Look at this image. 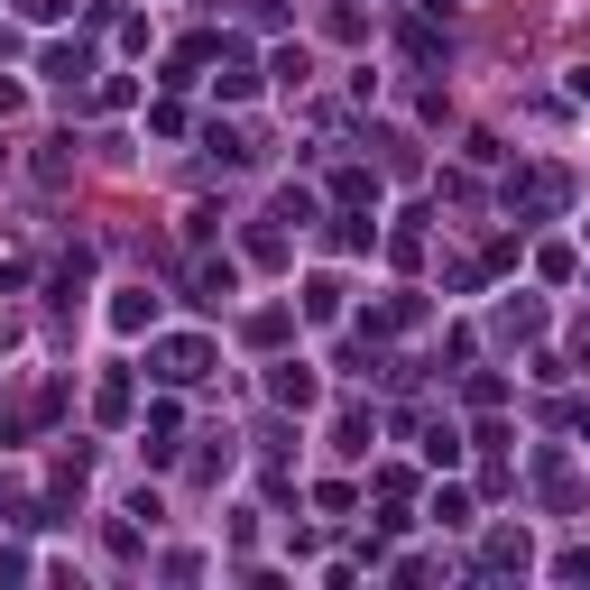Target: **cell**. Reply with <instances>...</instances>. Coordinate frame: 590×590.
<instances>
[{"mask_svg": "<svg viewBox=\"0 0 590 590\" xmlns=\"http://www.w3.org/2000/svg\"><path fill=\"white\" fill-rule=\"evenodd\" d=\"M572 93H581V101H590V65H581V74H572Z\"/></svg>", "mask_w": 590, "mask_h": 590, "instance_id": "13", "label": "cell"}, {"mask_svg": "<svg viewBox=\"0 0 590 590\" xmlns=\"http://www.w3.org/2000/svg\"><path fill=\"white\" fill-rule=\"evenodd\" d=\"M490 562L498 572H526V535H490Z\"/></svg>", "mask_w": 590, "mask_h": 590, "instance_id": "10", "label": "cell"}, {"mask_svg": "<svg viewBox=\"0 0 590 590\" xmlns=\"http://www.w3.org/2000/svg\"><path fill=\"white\" fill-rule=\"evenodd\" d=\"M268 397H277V406H314L323 388H314V369H304V361H277V369H268Z\"/></svg>", "mask_w": 590, "mask_h": 590, "instance_id": "3", "label": "cell"}, {"mask_svg": "<svg viewBox=\"0 0 590 590\" xmlns=\"http://www.w3.org/2000/svg\"><path fill=\"white\" fill-rule=\"evenodd\" d=\"M304 314H314V323L342 314V277H314V287H304Z\"/></svg>", "mask_w": 590, "mask_h": 590, "instance_id": "6", "label": "cell"}, {"mask_svg": "<svg viewBox=\"0 0 590 590\" xmlns=\"http://www.w3.org/2000/svg\"><path fill=\"white\" fill-rule=\"evenodd\" d=\"M562 194H572V185H562L554 167H535V175H517V185H507V203H517V213H554Z\"/></svg>", "mask_w": 590, "mask_h": 590, "instance_id": "2", "label": "cell"}, {"mask_svg": "<svg viewBox=\"0 0 590 590\" xmlns=\"http://www.w3.org/2000/svg\"><path fill=\"white\" fill-rule=\"evenodd\" d=\"M230 296H240V268H230V259H203V304H230Z\"/></svg>", "mask_w": 590, "mask_h": 590, "instance_id": "5", "label": "cell"}, {"mask_svg": "<svg viewBox=\"0 0 590 590\" xmlns=\"http://www.w3.org/2000/svg\"><path fill=\"white\" fill-rule=\"evenodd\" d=\"M148 323H158V296H148V287H120V296H111V332H148Z\"/></svg>", "mask_w": 590, "mask_h": 590, "instance_id": "4", "label": "cell"}, {"mask_svg": "<svg viewBox=\"0 0 590 590\" xmlns=\"http://www.w3.org/2000/svg\"><path fill=\"white\" fill-rule=\"evenodd\" d=\"M554 581H590V545H572V554H554Z\"/></svg>", "mask_w": 590, "mask_h": 590, "instance_id": "11", "label": "cell"}, {"mask_svg": "<svg viewBox=\"0 0 590 590\" xmlns=\"http://www.w3.org/2000/svg\"><path fill=\"white\" fill-rule=\"evenodd\" d=\"M425 461H433V471H452V461H461V433L433 425V433H425Z\"/></svg>", "mask_w": 590, "mask_h": 590, "instance_id": "7", "label": "cell"}, {"mask_svg": "<svg viewBox=\"0 0 590 590\" xmlns=\"http://www.w3.org/2000/svg\"><path fill=\"white\" fill-rule=\"evenodd\" d=\"M0 37H10V29H0Z\"/></svg>", "mask_w": 590, "mask_h": 590, "instance_id": "14", "label": "cell"}, {"mask_svg": "<svg viewBox=\"0 0 590 590\" xmlns=\"http://www.w3.org/2000/svg\"><path fill=\"white\" fill-rule=\"evenodd\" d=\"M19 10H29V19H65V0H19Z\"/></svg>", "mask_w": 590, "mask_h": 590, "instance_id": "12", "label": "cell"}, {"mask_svg": "<svg viewBox=\"0 0 590 590\" xmlns=\"http://www.w3.org/2000/svg\"><path fill=\"white\" fill-rule=\"evenodd\" d=\"M203 369H213V342H203V332H175V342H158V378H167V388H194Z\"/></svg>", "mask_w": 590, "mask_h": 590, "instance_id": "1", "label": "cell"}, {"mask_svg": "<svg viewBox=\"0 0 590 590\" xmlns=\"http://www.w3.org/2000/svg\"><path fill=\"white\" fill-rule=\"evenodd\" d=\"M433 526H471V498H461V490H433Z\"/></svg>", "mask_w": 590, "mask_h": 590, "instance_id": "9", "label": "cell"}, {"mask_svg": "<svg viewBox=\"0 0 590 590\" xmlns=\"http://www.w3.org/2000/svg\"><path fill=\"white\" fill-rule=\"evenodd\" d=\"M332 452H369V416H342V425H332Z\"/></svg>", "mask_w": 590, "mask_h": 590, "instance_id": "8", "label": "cell"}]
</instances>
